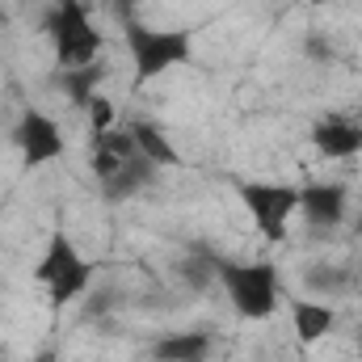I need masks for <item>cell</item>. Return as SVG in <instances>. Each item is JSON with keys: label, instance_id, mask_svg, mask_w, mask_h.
Masks as SVG:
<instances>
[{"label": "cell", "instance_id": "19", "mask_svg": "<svg viewBox=\"0 0 362 362\" xmlns=\"http://www.w3.org/2000/svg\"><path fill=\"white\" fill-rule=\"evenodd\" d=\"M34 362H55V354H38Z\"/></svg>", "mask_w": 362, "mask_h": 362}, {"label": "cell", "instance_id": "18", "mask_svg": "<svg viewBox=\"0 0 362 362\" xmlns=\"http://www.w3.org/2000/svg\"><path fill=\"white\" fill-rule=\"evenodd\" d=\"M110 8H114L118 21H135V13L144 8V0H110Z\"/></svg>", "mask_w": 362, "mask_h": 362}, {"label": "cell", "instance_id": "8", "mask_svg": "<svg viewBox=\"0 0 362 362\" xmlns=\"http://www.w3.org/2000/svg\"><path fill=\"white\" fill-rule=\"evenodd\" d=\"M312 144L325 160H350L362 152V122L350 114H320L312 122Z\"/></svg>", "mask_w": 362, "mask_h": 362}, {"label": "cell", "instance_id": "2", "mask_svg": "<svg viewBox=\"0 0 362 362\" xmlns=\"http://www.w3.org/2000/svg\"><path fill=\"white\" fill-rule=\"evenodd\" d=\"M47 34L55 42V64L68 68H85L101 59V30L93 25V13L85 0H55L47 8Z\"/></svg>", "mask_w": 362, "mask_h": 362}, {"label": "cell", "instance_id": "15", "mask_svg": "<svg viewBox=\"0 0 362 362\" xmlns=\"http://www.w3.org/2000/svg\"><path fill=\"white\" fill-rule=\"evenodd\" d=\"M85 114H89L93 135H105V131H114V127H118V110H114V101H110L105 93H93L89 105H85Z\"/></svg>", "mask_w": 362, "mask_h": 362}, {"label": "cell", "instance_id": "22", "mask_svg": "<svg viewBox=\"0 0 362 362\" xmlns=\"http://www.w3.org/2000/svg\"><path fill=\"white\" fill-rule=\"evenodd\" d=\"M358 358H362V333H358Z\"/></svg>", "mask_w": 362, "mask_h": 362}, {"label": "cell", "instance_id": "12", "mask_svg": "<svg viewBox=\"0 0 362 362\" xmlns=\"http://www.w3.org/2000/svg\"><path fill=\"white\" fill-rule=\"evenodd\" d=\"M131 135H135L139 156H148L156 169H173V165H181V152L169 144V135H165L156 122H131Z\"/></svg>", "mask_w": 362, "mask_h": 362}, {"label": "cell", "instance_id": "11", "mask_svg": "<svg viewBox=\"0 0 362 362\" xmlns=\"http://www.w3.org/2000/svg\"><path fill=\"white\" fill-rule=\"evenodd\" d=\"M152 177H156V165H152L148 156H131L114 177L101 181V198H105V202H127V198L144 194V189L152 185Z\"/></svg>", "mask_w": 362, "mask_h": 362}, {"label": "cell", "instance_id": "9", "mask_svg": "<svg viewBox=\"0 0 362 362\" xmlns=\"http://www.w3.org/2000/svg\"><path fill=\"white\" fill-rule=\"evenodd\" d=\"M291 325H295V337L299 346H316L333 333L337 325V312L320 299H291Z\"/></svg>", "mask_w": 362, "mask_h": 362}, {"label": "cell", "instance_id": "16", "mask_svg": "<svg viewBox=\"0 0 362 362\" xmlns=\"http://www.w3.org/2000/svg\"><path fill=\"white\" fill-rule=\"evenodd\" d=\"M303 278H308V286H312V291H341V282H346V270H333V266H316V270H308Z\"/></svg>", "mask_w": 362, "mask_h": 362}, {"label": "cell", "instance_id": "17", "mask_svg": "<svg viewBox=\"0 0 362 362\" xmlns=\"http://www.w3.org/2000/svg\"><path fill=\"white\" fill-rule=\"evenodd\" d=\"M122 165H127V160H122V156H114L110 148H93V177H97V181H110Z\"/></svg>", "mask_w": 362, "mask_h": 362}, {"label": "cell", "instance_id": "10", "mask_svg": "<svg viewBox=\"0 0 362 362\" xmlns=\"http://www.w3.org/2000/svg\"><path fill=\"white\" fill-rule=\"evenodd\" d=\"M211 350H215L211 333H202V329H185V333H169V337H160V341L152 346V358L156 362H206L211 358Z\"/></svg>", "mask_w": 362, "mask_h": 362}, {"label": "cell", "instance_id": "4", "mask_svg": "<svg viewBox=\"0 0 362 362\" xmlns=\"http://www.w3.org/2000/svg\"><path fill=\"white\" fill-rule=\"evenodd\" d=\"M122 38H127V51H131L135 85H148V81L165 76L169 68L189 59V34L185 30H156V25H144V21H122Z\"/></svg>", "mask_w": 362, "mask_h": 362}, {"label": "cell", "instance_id": "21", "mask_svg": "<svg viewBox=\"0 0 362 362\" xmlns=\"http://www.w3.org/2000/svg\"><path fill=\"white\" fill-rule=\"evenodd\" d=\"M308 4H329V0H308Z\"/></svg>", "mask_w": 362, "mask_h": 362}, {"label": "cell", "instance_id": "1", "mask_svg": "<svg viewBox=\"0 0 362 362\" xmlns=\"http://www.w3.org/2000/svg\"><path fill=\"white\" fill-rule=\"evenodd\" d=\"M93 262L89 257H81V249L72 245V236L64 232V228H55L51 236H47V249H42V262H38V270L34 278L42 282V291L51 295V308L55 312H64L68 303H76V299H85L93 286Z\"/></svg>", "mask_w": 362, "mask_h": 362}, {"label": "cell", "instance_id": "14", "mask_svg": "<svg viewBox=\"0 0 362 362\" xmlns=\"http://www.w3.org/2000/svg\"><path fill=\"white\" fill-rule=\"evenodd\" d=\"M215 262H219V257H211V253L194 249V253H185V257H181L177 274L189 282V286H194V291H206L211 282H219V278H215Z\"/></svg>", "mask_w": 362, "mask_h": 362}, {"label": "cell", "instance_id": "13", "mask_svg": "<svg viewBox=\"0 0 362 362\" xmlns=\"http://www.w3.org/2000/svg\"><path fill=\"white\" fill-rule=\"evenodd\" d=\"M101 76H105V64L97 59V64H85V68H68L64 76H59V85H64V97L72 101V105H89V97L97 93L101 85Z\"/></svg>", "mask_w": 362, "mask_h": 362}, {"label": "cell", "instance_id": "20", "mask_svg": "<svg viewBox=\"0 0 362 362\" xmlns=\"http://www.w3.org/2000/svg\"><path fill=\"white\" fill-rule=\"evenodd\" d=\"M354 232H358V236H362V215H358V219H354Z\"/></svg>", "mask_w": 362, "mask_h": 362}, {"label": "cell", "instance_id": "6", "mask_svg": "<svg viewBox=\"0 0 362 362\" xmlns=\"http://www.w3.org/2000/svg\"><path fill=\"white\" fill-rule=\"evenodd\" d=\"M13 148L21 156V169H42V165H55L68 144H64V131L51 114L25 105L13 122Z\"/></svg>", "mask_w": 362, "mask_h": 362}, {"label": "cell", "instance_id": "3", "mask_svg": "<svg viewBox=\"0 0 362 362\" xmlns=\"http://www.w3.org/2000/svg\"><path fill=\"white\" fill-rule=\"evenodd\" d=\"M215 278L228 303L245 320H270L278 312V270L270 262H215Z\"/></svg>", "mask_w": 362, "mask_h": 362}, {"label": "cell", "instance_id": "7", "mask_svg": "<svg viewBox=\"0 0 362 362\" xmlns=\"http://www.w3.org/2000/svg\"><path fill=\"white\" fill-rule=\"evenodd\" d=\"M299 215L312 232H337L350 219V185L346 181H312L299 189Z\"/></svg>", "mask_w": 362, "mask_h": 362}, {"label": "cell", "instance_id": "5", "mask_svg": "<svg viewBox=\"0 0 362 362\" xmlns=\"http://www.w3.org/2000/svg\"><path fill=\"white\" fill-rule=\"evenodd\" d=\"M236 194H240L253 228L270 245H282L291 232V219L299 215V185H291V181H236Z\"/></svg>", "mask_w": 362, "mask_h": 362}]
</instances>
